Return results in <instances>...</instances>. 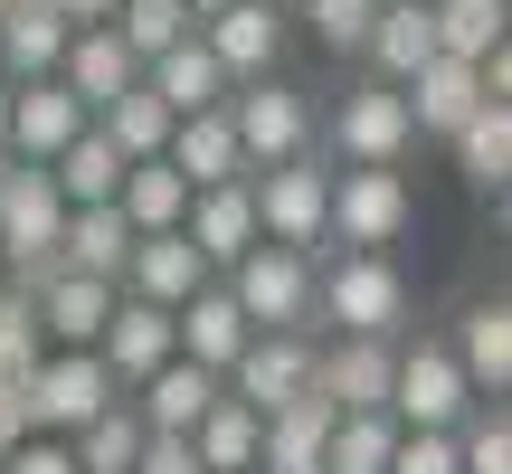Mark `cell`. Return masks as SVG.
Masks as SVG:
<instances>
[{
  "label": "cell",
  "instance_id": "ac0fdd59",
  "mask_svg": "<svg viewBox=\"0 0 512 474\" xmlns=\"http://www.w3.org/2000/svg\"><path fill=\"white\" fill-rule=\"evenodd\" d=\"M209 399H219V370H200V361H181V351H171L152 380H133V399H124V408L152 427V437H190Z\"/></svg>",
  "mask_w": 512,
  "mask_h": 474
},
{
  "label": "cell",
  "instance_id": "603a6c76",
  "mask_svg": "<svg viewBox=\"0 0 512 474\" xmlns=\"http://www.w3.org/2000/svg\"><path fill=\"white\" fill-rule=\"evenodd\" d=\"M399 105H408V133H437V143H446V133L484 105V86H475V67H465V57H427V67L399 86Z\"/></svg>",
  "mask_w": 512,
  "mask_h": 474
},
{
  "label": "cell",
  "instance_id": "8fae6325",
  "mask_svg": "<svg viewBox=\"0 0 512 474\" xmlns=\"http://www.w3.org/2000/svg\"><path fill=\"white\" fill-rule=\"evenodd\" d=\"M114 294H124V285H105V275H76V266H48V275H38V285H29V313H38V342H48V351H95V332H105Z\"/></svg>",
  "mask_w": 512,
  "mask_h": 474
},
{
  "label": "cell",
  "instance_id": "7dc6e473",
  "mask_svg": "<svg viewBox=\"0 0 512 474\" xmlns=\"http://www.w3.org/2000/svg\"><path fill=\"white\" fill-rule=\"evenodd\" d=\"M0 152H10V86H0Z\"/></svg>",
  "mask_w": 512,
  "mask_h": 474
},
{
  "label": "cell",
  "instance_id": "5bb4252c",
  "mask_svg": "<svg viewBox=\"0 0 512 474\" xmlns=\"http://www.w3.org/2000/svg\"><path fill=\"white\" fill-rule=\"evenodd\" d=\"M200 285H209V256L190 247L181 228H162V237H133V256H124V294H133V304H162V313H181Z\"/></svg>",
  "mask_w": 512,
  "mask_h": 474
},
{
  "label": "cell",
  "instance_id": "30bf717a",
  "mask_svg": "<svg viewBox=\"0 0 512 474\" xmlns=\"http://www.w3.org/2000/svg\"><path fill=\"white\" fill-rule=\"evenodd\" d=\"M219 389L238 408H256V418L285 408V399H304V389H313V332H247V351L228 361Z\"/></svg>",
  "mask_w": 512,
  "mask_h": 474
},
{
  "label": "cell",
  "instance_id": "681fc988",
  "mask_svg": "<svg viewBox=\"0 0 512 474\" xmlns=\"http://www.w3.org/2000/svg\"><path fill=\"white\" fill-rule=\"evenodd\" d=\"M0 10H19V0H0Z\"/></svg>",
  "mask_w": 512,
  "mask_h": 474
},
{
  "label": "cell",
  "instance_id": "7c38bea8",
  "mask_svg": "<svg viewBox=\"0 0 512 474\" xmlns=\"http://www.w3.org/2000/svg\"><path fill=\"white\" fill-rule=\"evenodd\" d=\"M200 48L219 57L228 86H247V76H275V57H285V10H275V0H228L219 19H200Z\"/></svg>",
  "mask_w": 512,
  "mask_h": 474
},
{
  "label": "cell",
  "instance_id": "4dcf8cb0",
  "mask_svg": "<svg viewBox=\"0 0 512 474\" xmlns=\"http://www.w3.org/2000/svg\"><path fill=\"white\" fill-rule=\"evenodd\" d=\"M171 124H181V114H171V105H162L152 86H124V95H114L105 114H95V133H105V143L124 152V162H162Z\"/></svg>",
  "mask_w": 512,
  "mask_h": 474
},
{
  "label": "cell",
  "instance_id": "5b68a950",
  "mask_svg": "<svg viewBox=\"0 0 512 474\" xmlns=\"http://www.w3.org/2000/svg\"><path fill=\"white\" fill-rule=\"evenodd\" d=\"M10 399H19V418H29V437H76V427H86L95 408H114L124 389H114V370L95 361V351H48Z\"/></svg>",
  "mask_w": 512,
  "mask_h": 474
},
{
  "label": "cell",
  "instance_id": "9c48e42d",
  "mask_svg": "<svg viewBox=\"0 0 512 474\" xmlns=\"http://www.w3.org/2000/svg\"><path fill=\"white\" fill-rule=\"evenodd\" d=\"M465 408H484V399L465 389L456 351L446 342H399V361H389V418L399 427H465Z\"/></svg>",
  "mask_w": 512,
  "mask_h": 474
},
{
  "label": "cell",
  "instance_id": "44dd1931",
  "mask_svg": "<svg viewBox=\"0 0 512 474\" xmlns=\"http://www.w3.org/2000/svg\"><path fill=\"white\" fill-rule=\"evenodd\" d=\"M171 351H181V361H200V370H219V380H228V361L247 351V313L228 304L219 275H209V285L190 294L181 313H171Z\"/></svg>",
  "mask_w": 512,
  "mask_h": 474
},
{
  "label": "cell",
  "instance_id": "8992f818",
  "mask_svg": "<svg viewBox=\"0 0 512 474\" xmlns=\"http://www.w3.org/2000/svg\"><path fill=\"white\" fill-rule=\"evenodd\" d=\"M313 124H323V114H313V95L285 86V76H247V86H228V133H238L247 171L313 152Z\"/></svg>",
  "mask_w": 512,
  "mask_h": 474
},
{
  "label": "cell",
  "instance_id": "7402d4cb",
  "mask_svg": "<svg viewBox=\"0 0 512 474\" xmlns=\"http://www.w3.org/2000/svg\"><path fill=\"white\" fill-rule=\"evenodd\" d=\"M162 162L181 171L190 190L247 181V152H238V133H228V105H209V114H181V124H171V143H162Z\"/></svg>",
  "mask_w": 512,
  "mask_h": 474
},
{
  "label": "cell",
  "instance_id": "f35d334b",
  "mask_svg": "<svg viewBox=\"0 0 512 474\" xmlns=\"http://www.w3.org/2000/svg\"><path fill=\"white\" fill-rule=\"evenodd\" d=\"M456 474H512V427H503V399L465 408V427H456Z\"/></svg>",
  "mask_w": 512,
  "mask_h": 474
},
{
  "label": "cell",
  "instance_id": "4fadbf2b",
  "mask_svg": "<svg viewBox=\"0 0 512 474\" xmlns=\"http://www.w3.org/2000/svg\"><path fill=\"white\" fill-rule=\"evenodd\" d=\"M95 114L76 105L57 76H29V86H10V162H57V152L86 133Z\"/></svg>",
  "mask_w": 512,
  "mask_h": 474
},
{
  "label": "cell",
  "instance_id": "484cf974",
  "mask_svg": "<svg viewBox=\"0 0 512 474\" xmlns=\"http://www.w3.org/2000/svg\"><path fill=\"white\" fill-rule=\"evenodd\" d=\"M456 370H465V389L475 399H503L512 389V304H465V323H456Z\"/></svg>",
  "mask_w": 512,
  "mask_h": 474
},
{
  "label": "cell",
  "instance_id": "3957f363",
  "mask_svg": "<svg viewBox=\"0 0 512 474\" xmlns=\"http://www.w3.org/2000/svg\"><path fill=\"white\" fill-rule=\"evenodd\" d=\"M57 228H67L57 181L38 162H10V152H0V275H10L19 294L57 266Z\"/></svg>",
  "mask_w": 512,
  "mask_h": 474
},
{
  "label": "cell",
  "instance_id": "d6a6232c",
  "mask_svg": "<svg viewBox=\"0 0 512 474\" xmlns=\"http://www.w3.org/2000/svg\"><path fill=\"white\" fill-rule=\"evenodd\" d=\"M446 143H456V171H465L475 190H503V181H512V105H475Z\"/></svg>",
  "mask_w": 512,
  "mask_h": 474
},
{
  "label": "cell",
  "instance_id": "7bdbcfd3",
  "mask_svg": "<svg viewBox=\"0 0 512 474\" xmlns=\"http://www.w3.org/2000/svg\"><path fill=\"white\" fill-rule=\"evenodd\" d=\"M133 474H200V456H190V437H152V427H143V456H133Z\"/></svg>",
  "mask_w": 512,
  "mask_h": 474
},
{
  "label": "cell",
  "instance_id": "52a82bcc",
  "mask_svg": "<svg viewBox=\"0 0 512 474\" xmlns=\"http://www.w3.org/2000/svg\"><path fill=\"white\" fill-rule=\"evenodd\" d=\"M219 285H228V304L247 313V332H313V256L247 247Z\"/></svg>",
  "mask_w": 512,
  "mask_h": 474
},
{
  "label": "cell",
  "instance_id": "9a60e30c",
  "mask_svg": "<svg viewBox=\"0 0 512 474\" xmlns=\"http://www.w3.org/2000/svg\"><path fill=\"white\" fill-rule=\"evenodd\" d=\"M389 361H399V342H351V332H332V351H313V389H323L342 418H370V408H389Z\"/></svg>",
  "mask_w": 512,
  "mask_h": 474
},
{
  "label": "cell",
  "instance_id": "ee69618b",
  "mask_svg": "<svg viewBox=\"0 0 512 474\" xmlns=\"http://www.w3.org/2000/svg\"><path fill=\"white\" fill-rule=\"evenodd\" d=\"M48 10L67 19V29H105V19H114V0H48Z\"/></svg>",
  "mask_w": 512,
  "mask_h": 474
},
{
  "label": "cell",
  "instance_id": "f546056e",
  "mask_svg": "<svg viewBox=\"0 0 512 474\" xmlns=\"http://www.w3.org/2000/svg\"><path fill=\"white\" fill-rule=\"evenodd\" d=\"M256 437H266V418L219 389V399L200 408V427H190V456H200V474H247L256 465Z\"/></svg>",
  "mask_w": 512,
  "mask_h": 474
},
{
  "label": "cell",
  "instance_id": "60d3db41",
  "mask_svg": "<svg viewBox=\"0 0 512 474\" xmlns=\"http://www.w3.org/2000/svg\"><path fill=\"white\" fill-rule=\"evenodd\" d=\"M389 474H456V427H399Z\"/></svg>",
  "mask_w": 512,
  "mask_h": 474
},
{
  "label": "cell",
  "instance_id": "6da1fadb",
  "mask_svg": "<svg viewBox=\"0 0 512 474\" xmlns=\"http://www.w3.org/2000/svg\"><path fill=\"white\" fill-rule=\"evenodd\" d=\"M313 323L351 332V342H399L408 332V275L399 256H332V266H313Z\"/></svg>",
  "mask_w": 512,
  "mask_h": 474
},
{
  "label": "cell",
  "instance_id": "74e56055",
  "mask_svg": "<svg viewBox=\"0 0 512 474\" xmlns=\"http://www.w3.org/2000/svg\"><path fill=\"white\" fill-rule=\"evenodd\" d=\"M38 361H48V342H38V313H29V294L0 275V389H19Z\"/></svg>",
  "mask_w": 512,
  "mask_h": 474
},
{
  "label": "cell",
  "instance_id": "e0dca14e",
  "mask_svg": "<svg viewBox=\"0 0 512 474\" xmlns=\"http://www.w3.org/2000/svg\"><path fill=\"white\" fill-rule=\"evenodd\" d=\"M95 361L114 370V389L152 380V370L171 361V313H162V304H133V294H114L105 332H95Z\"/></svg>",
  "mask_w": 512,
  "mask_h": 474
},
{
  "label": "cell",
  "instance_id": "1f68e13d",
  "mask_svg": "<svg viewBox=\"0 0 512 474\" xmlns=\"http://www.w3.org/2000/svg\"><path fill=\"white\" fill-rule=\"evenodd\" d=\"M38 171L57 181V200H67V209H95V200H114V181H124V152H114L105 133L86 124L67 152H57V162H38Z\"/></svg>",
  "mask_w": 512,
  "mask_h": 474
},
{
  "label": "cell",
  "instance_id": "2e32d148",
  "mask_svg": "<svg viewBox=\"0 0 512 474\" xmlns=\"http://www.w3.org/2000/svg\"><path fill=\"white\" fill-rule=\"evenodd\" d=\"M332 418H342V408H332L323 389H304V399L266 408V437H256V474H323Z\"/></svg>",
  "mask_w": 512,
  "mask_h": 474
},
{
  "label": "cell",
  "instance_id": "83f0119b",
  "mask_svg": "<svg viewBox=\"0 0 512 474\" xmlns=\"http://www.w3.org/2000/svg\"><path fill=\"white\" fill-rule=\"evenodd\" d=\"M143 86L162 95L171 114H209V105H228V76H219V57L200 48V29H190L181 48H162V57H152V67H143Z\"/></svg>",
  "mask_w": 512,
  "mask_h": 474
},
{
  "label": "cell",
  "instance_id": "8d00e7d4",
  "mask_svg": "<svg viewBox=\"0 0 512 474\" xmlns=\"http://www.w3.org/2000/svg\"><path fill=\"white\" fill-rule=\"evenodd\" d=\"M105 29H114V38H124V48L152 67L162 48H181V38H190V10H181V0H114V19H105Z\"/></svg>",
  "mask_w": 512,
  "mask_h": 474
},
{
  "label": "cell",
  "instance_id": "d590c367",
  "mask_svg": "<svg viewBox=\"0 0 512 474\" xmlns=\"http://www.w3.org/2000/svg\"><path fill=\"white\" fill-rule=\"evenodd\" d=\"M389 446H399V418H389V408H370V418H332L323 474H389Z\"/></svg>",
  "mask_w": 512,
  "mask_h": 474
},
{
  "label": "cell",
  "instance_id": "e575fe53",
  "mask_svg": "<svg viewBox=\"0 0 512 474\" xmlns=\"http://www.w3.org/2000/svg\"><path fill=\"white\" fill-rule=\"evenodd\" d=\"M67 456H76V474H133V456H143V418H133L124 399L95 408V418L67 437Z\"/></svg>",
  "mask_w": 512,
  "mask_h": 474
},
{
  "label": "cell",
  "instance_id": "7a4b0ae2",
  "mask_svg": "<svg viewBox=\"0 0 512 474\" xmlns=\"http://www.w3.org/2000/svg\"><path fill=\"white\" fill-rule=\"evenodd\" d=\"M247 200H256V247L323 256V219H332V162L323 152H294V162L247 171Z\"/></svg>",
  "mask_w": 512,
  "mask_h": 474
},
{
  "label": "cell",
  "instance_id": "d6986e66",
  "mask_svg": "<svg viewBox=\"0 0 512 474\" xmlns=\"http://www.w3.org/2000/svg\"><path fill=\"white\" fill-rule=\"evenodd\" d=\"M57 86H67L86 114H105L124 86H143V57H133L114 29H76V38H67V57H57Z\"/></svg>",
  "mask_w": 512,
  "mask_h": 474
},
{
  "label": "cell",
  "instance_id": "cb8c5ba5",
  "mask_svg": "<svg viewBox=\"0 0 512 474\" xmlns=\"http://www.w3.org/2000/svg\"><path fill=\"white\" fill-rule=\"evenodd\" d=\"M67 19L48 10V0H19V10H0V86H29V76H57V57H67Z\"/></svg>",
  "mask_w": 512,
  "mask_h": 474
},
{
  "label": "cell",
  "instance_id": "ba28073f",
  "mask_svg": "<svg viewBox=\"0 0 512 474\" xmlns=\"http://www.w3.org/2000/svg\"><path fill=\"white\" fill-rule=\"evenodd\" d=\"M408 105H399V86H351L342 105H332V171H399L408 162Z\"/></svg>",
  "mask_w": 512,
  "mask_h": 474
},
{
  "label": "cell",
  "instance_id": "ab89813d",
  "mask_svg": "<svg viewBox=\"0 0 512 474\" xmlns=\"http://www.w3.org/2000/svg\"><path fill=\"white\" fill-rule=\"evenodd\" d=\"M294 19H313V38H323L332 57H361V38H370V19H380V0H294Z\"/></svg>",
  "mask_w": 512,
  "mask_h": 474
},
{
  "label": "cell",
  "instance_id": "836d02e7",
  "mask_svg": "<svg viewBox=\"0 0 512 474\" xmlns=\"http://www.w3.org/2000/svg\"><path fill=\"white\" fill-rule=\"evenodd\" d=\"M503 10H512V0H427V19H437V57L484 67V57L503 48Z\"/></svg>",
  "mask_w": 512,
  "mask_h": 474
},
{
  "label": "cell",
  "instance_id": "f907efd6",
  "mask_svg": "<svg viewBox=\"0 0 512 474\" xmlns=\"http://www.w3.org/2000/svg\"><path fill=\"white\" fill-rule=\"evenodd\" d=\"M247 474H256V465H247Z\"/></svg>",
  "mask_w": 512,
  "mask_h": 474
},
{
  "label": "cell",
  "instance_id": "f6af8a7d",
  "mask_svg": "<svg viewBox=\"0 0 512 474\" xmlns=\"http://www.w3.org/2000/svg\"><path fill=\"white\" fill-rule=\"evenodd\" d=\"M19 437H29V418H19V399H10V389H0V456H10Z\"/></svg>",
  "mask_w": 512,
  "mask_h": 474
},
{
  "label": "cell",
  "instance_id": "b9f144b4",
  "mask_svg": "<svg viewBox=\"0 0 512 474\" xmlns=\"http://www.w3.org/2000/svg\"><path fill=\"white\" fill-rule=\"evenodd\" d=\"M0 474H76V456H67V437H19L0 456Z\"/></svg>",
  "mask_w": 512,
  "mask_h": 474
},
{
  "label": "cell",
  "instance_id": "ffe728a7",
  "mask_svg": "<svg viewBox=\"0 0 512 474\" xmlns=\"http://www.w3.org/2000/svg\"><path fill=\"white\" fill-rule=\"evenodd\" d=\"M181 237L209 256V275H228V266H238V256L256 247V200H247V181L190 190V209H181Z\"/></svg>",
  "mask_w": 512,
  "mask_h": 474
},
{
  "label": "cell",
  "instance_id": "d4e9b609",
  "mask_svg": "<svg viewBox=\"0 0 512 474\" xmlns=\"http://www.w3.org/2000/svg\"><path fill=\"white\" fill-rule=\"evenodd\" d=\"M361 57L380 67V86H408V76L437 57V19H427V0H380V19H370Z\"/></svg>",
  "mask_w": 512,
  "mask_h": 474
},
{
  "label": "cell",
  "instance_id": "bcb514c9",
  "mask_svg": "<svg viewBox=\"0 0 512 474\" xmlns=\"http://www.w3.org/2000/svg\"><path fill=\"white\" fill-rule=\"evenodd\" d=\"M181 10H190V29H200V19H219V10H228V0H181Z\"/></svg>",
  "mask_w": 512,
  "mask_h": 474
},
{
  "label": "cell",
  "instance_id": "f1b7e54d",
  "mask_svg": "<svg viewBox=\"0 0 512 474\" xmlns=\"http://www.w3.org/2000/svg\"><path fill=\"white\" fill-rule=\"evenodd\" d=\"M114 209H124V228H133V237H162V228H181L190 181H181L171 162H124V181H114Z\"/></svg>",
  "mask_w": 512,
  "mask_h": 474
},
{
  "label": "cell",
  "instance_id": "4316f807",
  "mask_svg": "<svg viewBox=\"0 0 512 474\" xmlns=\"http://www.w3.org/2000/svg\"><path fill=\"white\" fill-rule=\"evenodd\" d=\"M124 256H133V228H124V209H114V200H95V209H67V228H57V266L124 285Z\"/></svg>",
  "mask_w": 512,
  "mask_h": 474
},
{
  "label": "cell",
  "instance_id": "277c9868",
  "mask_svg": "<svg viewBox=\"0 0 512 474\" xmlns=\"http://www.w3.org/2000/svg\"><path fill=\"white\" fill-rule=\"evenodd\" d=\"M408 228H418V190H408V171H332V219H323V247L389 256Z\"/></svg>",
  "mask_w": 512,
  "mask_h": 474
},
{
  "label": "cell",
  "instance_id": "c3c4849f",
  "mask_svg": "<svg viewBox=\"0 0 512 474\" xmlns=\"http://www.w3.org/2000/svg\"><path fill=\"white\" fill-rule=\"evenodd\" d=\"M275 10H294V0H275Z\"/></svg>",
  "mask_w": 512,
  "mask_h": 474
}]
</instances>
